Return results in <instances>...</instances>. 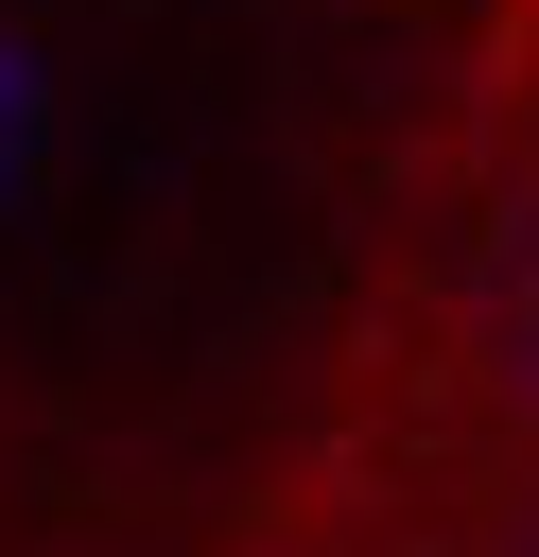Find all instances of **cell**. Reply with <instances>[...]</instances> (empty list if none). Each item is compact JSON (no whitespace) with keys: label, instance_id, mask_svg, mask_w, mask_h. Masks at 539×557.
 I'll use <instances>...</instances> for the list:
<instances>
[{"label":"cell","instance_id":"1","mask_svg":"<svg viewBox=\"0 0 539 557\" xmlns=\"http://www.w3.org/2000/svg\"><path fill=\"white\" fill-rule=\"evenodd\" d=\"M469 0H0V557H209L313 435Z\"/></svg>","mask_w":539,"mask_h":557}]
</instances>
